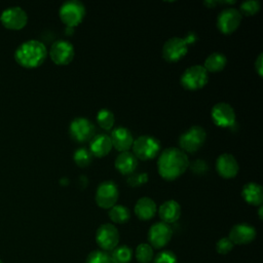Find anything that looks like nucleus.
I'll use <instances>...</instances> for the list:
<instances>
[{
	"label": "nucleus",
	"mask_w": 263,
	"mask_h": 263,
	"mask_svg": "<svg viewBox=\"0 0 263 263\" xmlns=\"http://www.w3.org/2000/svg\"><path fill=\"white\" fill-rule=\"evenodd\" d=\"M133 154L141 160H149L154 158L159 149L160 143L151 136H141L133 142Z\"/></svg>",
	"instance_id": "39448f33"
},
{
	"label": "nucleus",
	"mask_w": 263,
	"mask_h": 263,
	"mask_svg": "<svg viewBox=\"0 0 263 263\" xmlns=\"http://www.w3.org/2000/svg\"><path fill=\"white\" fill-rule=\"evenodd\" d=\"M91 153L85 148H79L74 152L73 158L75 163L80 167H85L91 162Z\"/></svg>",
	"instance_id": "c85d7f7f"
},
{
	"label": "nucleus",
	"mask_w": 263,
	"mask_h": 263,
	"mask_svg": "<svg viewBox=\"0 0 263 263\" xmlns=\"http://www.w3.org/2000/svg\"><path fill=\"white\" fill-rule=\"evenodd\" d=\"M153 263H178L176 255L171 251H162L156 255Z\"/></svg>",
	"instance_id": "473e14b6"
},
{
	"label": "nucleus",
	"mask_w": 263,
	"mask_h": 263,
	"mask_svg": "<svg viewBox=\"0 0 263 263\" xmlns=\"http://www.w3.org/2000/svg\"><path fill=\"white\" fill-rule=\"evenodd\" d=\"M153 256V249L149 243H140L136 249V258L140 263H149Z\"/></svg>",
	"instance_id": "cd10ccee"
},
{
	"label": "nucleus",
	"mask_w": 263,
	"mask_h": 263,
	"mask_svg": "<svg viewBox=\"0 0 263 263\" xmlns=\"http://www.w3.org/2000/svg\"><path fill=\"white\" fill-rule=\"evenodd\" d=\"M226 57L220 52L211 53L204 61L203 68L206 72H219L223 70L226 66Z\"/></svg>",
	"instance_id": "b1692460"
},
{
	"label": "nucleus",
	"mask_w": 263,
	"mask_h": 263,
	"mask_svg": "<svg viewBox=\"0 0 263 263\" xmlns=\"http://www.w3.org/2000/svg\"><path fill=\"white\" fill-rule=\"evenodd\" d=\"M189 166V159L179 148H166L158 157L157 170L161 178L173 181L185 173Z\"/></svg>",
	"instance_id": "f257e3e1"
},
{
	"label": "nucleus",
	"mask_w": 263,
	"mask_h": 263,
	"mask_svg": "<svg viewBox=\"0 0 263 263\" xmlns=\"http://www.w3.org/2000/svg\"><path fill=\"white\" fill-rule=\"evenodd\" d=\"M148 181L147 174H130V176L127 179L128 185L136 187L139 185H142Z\"/></svg>",
	"instance_id": "72a5a7b5"
},
{
	"label": "nucleus",
	"mask_w": 263,
	"mask_h": 263,
	"mask_svg": "<svg viewBox=\"0 0 263 263\" xmlns=\"http://www.w3.org/2000/svg\"><path fill=\"white\" fill-rule=\"evenodd\" d=\"M112 146L120 152L127 151L134 142L132 133L125 127H117L112 130L110 136Z\"/></svg>",
	"instance_id": "a211bd4d"
},
{
	"label": "nucleus",
	"mask_w": 263,
	"mask_h": 263,
	"mask_svg": "<svg viewBox=\"0 0 263 263\" xmlns=\"http://www.w3.org/2000/svg\"><path fill=\"white\" fill-rule=\"evenodd\" d=\"M74 46L67 40L54 41L49 49V57L57 65H68L74 59Z\"/></svg>",
	"instance_id": "9b49d317"
},
{
	"label": "nucleus",
	"mask_w": 263,
	"mask_h": 263,
	"mask_svg": "<svg viewBox=\"0 0 263 263\" xmlns=\"http://www.w3.org/2000/svg\"><path fill=\"white\" fill-rule=\"evenodd\" d=\"M258 214H259V218H260V219H262V205H260V208H259V212H258Z\"/></svg>",
	"instance_id": "e433bc0d"
},
{
	"label": "nucleus",
	"mask_w": 263,
	"mask_h": 263,
	"mask_svg": "<svg viewBox=\"0 0 263 263\" xmlns=\"http://www.w3.org/2000/svg\"><path fill=\"white\" fill-rule=\"evenodd\" d=\"M46 55L47 49L45 45L36 39L24 41L14 51L15 62L25 68H36L40 66Z\"/></svg>",
	"instance_id": "f03ea898"
},
{
	"label": "nucleus",
	"mask_w": 263,
	"mask_h": 263,
	"mask_svg": "<svg viewBox=\"0 0 263 263\" xmlns=\"http://www.w3.org/2000/svg\"><path fill=\"white\" fill-rule=\"evenodd\" d=\"M114 165L116 170L122 175H130L135 172L138 165V159L136 156L128 152H121L115 159Z\"/></svg>",
	"instance_id": "aec40b11"
},
{
	"label": "nucleus",
	"mask_w": 263,
	"mask_h": 263,
	"mask_svg": "<svg viewBox=\"0 0 263 263\" xmlns=\"http://www.w3.org/2000/svg\"><path fill=\"white\" fill-rule=\"evenodd\" d=\"M69 132L72 139L79 143H84L93 138L96 127L88 119L77 117L71 121Z\"/></svg>",
	"instance_id": "f8f14e48"
},
{
	"label": "nucleus",
	"mask_w": 263,
	"mask_h": 263,
	"mask_svg": "<svg viewBox=\"0 0 263 263\" xmlns=\"http://www.w3.org/2000/svg\"><path fill=\"white\" fill-rule=\"evenodd\" d=\"M110 258L112 263H128L132 259L133 252L127 246H119L112 250Z\"/></svg>",
	"instance_id": "a878e982"
},
{
	"label": "nucleus",
	"mask_w": 263,
	"mask_h": 263,
	"mask_svg": "<svg viewBox=\"0 0 263 263\" xmlns=\"http://www.w3.org/2000/svg\"><path fill=\"white\" fill-rule=\"evenodd\" d=\"M85 263H112V261L107 252L97 250L88 254Z\"/></svg>",
	"instance_id": "c756f323"
},
{
	"label": "nucleus",
	"mask_w": 263,
	"mask_h": 263,
	"mask_svg": "<svg viewBox=\"0 0 263 263\" xmlns=\"http://www.w3.org/2000/svg\"><path fill=\"white\" fill-rule=\"evenodd\" d=\"M114 121H115L114 115L108 109H102L97 114V122L103 129H106V130L111 129L112 126L114 125Z\"/></svg>",
	"instance_id": "bb28decb"
},
{
	"label": "nucleus",
	"mask_w": 263,
	"mask_h": 263,
	"mask_svg": "<svg viewBox=\"0 0 263 263\" xmlns=\"http://www.w3.org/2000/svg\"><path fill=\"white\" fill-rule=\"evenodd\" d=\"M208 72L201 65H194L187 68L180 78L182 86L188 90L202 88L208 83Z\"/></svg>",
	"instance_id": "20e7f679"
},
{
	"label": "nucleus",
	"mask_w": 263,
	"mask_h": 263,
	"mask_svg": "<svg viewBox=\"0 0 263 263\" xmlns=\"http://www.w3.org/2000/svg\"><path fill=\"white\" fill-rule=\"evenodd\" d=\"M158 215L162 222L174 223L181 216V206L176 200H166L159 206Z\"/></svg>",
	"instance_id": "412c9836"
},
{
	"label": "nucleus",
	"mask_w": 263,
	"mask_h": 263,
	"mask_svg": "<svg viewBox=\"0 0 263 263\" xmlns=\"http://www.w3.org/2000/svg\"><path fill=\"white\" fill-rule=\"evenodd\" d=\"M260 9V3L257 0H250V1H245L240 4L239 6V12L240 14H245L247 16L253 15L257 13Z\"/></svg>",
	"instance_id": "7c9ffc66"
},
{
	"label": "nucleus",
	"mask_w": 263,
	"mask_h": 263,
	"mask_svg": "<svg viewBox=\"0 0 263 263\" xmlns=\"http://www.w3.org/2000/svg\"><path fill=\"white\" fill-rule=\"evenodd\" d=\"M206 139L205 130L198 125H193L179 138V145L183 152L193 153L197 151Z\"/></svg>",
	"instance_id": "423d86ee"
},
{
	"label": "nucleus",
	"mask_w": 263,
	"mask_h": 263,
	"mask_svg": "<svg viewBox=\"0 0 263 263\" xmlns=\"http://www.w3.org/2000/svg\"><path fill=\"white\" fill-rule=\"evenodd\" d=\"M233 242L228 237L220 238L216 243V250L221 255H226L233 249Z\"/></svg>",
	"instance_id": "2f4dec72"
},
{
	"label": "nucleus",
	"mask_w": 263,
	"mask_h": 263,
	"mask_svg": "<svg viewBox=\"0 0 263 263\" xmlns=\"http://www.w3.org/2000/svg\"><path fill=\"white\" fill-rule=\"evenodd\" d=\"M112 148V142L110 136L106 134H99L93 137L89 144V152L96 157H104Z\"/></svg>",
	"instance_id": "6ab92c4d"
},
{
	"label": "nucleus",
	"mask_w": 263,
	"mask_h": 263,
	"mask_svg": "<svg viewBox=\"0 0 263 263\" xmlns=\"http://www.w3.org/2000/svg\"><path fill=\"white\" fill-rule=\"evenodd\" d=\"M109 218L112 222L117 224L125 223L130 218V212L129 210L121 204H115L113 205L109 211Z\"/></svg>",
	"instance_id": "393cba45"
},
{
	"label": "nucleus",
	"mask_w": 263,
	"mask_h": 263,
	"mask_svg": "<svg viewBox=\"0 0 263 263\" xmlns=\"http://www.w3.org/2000/svg\"><path fill=\"white\" fill-rule=\"evenodd\" d=\"M0 263H3V262H2V260H1V259H0Z\"/></svg>",
	"instance_id": "4c0bfd02"
},
{
	"label": "nucleus",
	"mask_w": 263,
	"mask_h": 263,
	"mask_svg": "<svg viewBox=\"0 0 263 263\" xmlns=\"http://www.w3.org/2000/svg\"><path fill=\"white\" fill-rule=\"evenodd\" d=\"M134 211L136 216L140 220H150L151 218L154 217L156 213V204L150 197L144 196L138 199V201L135 204Z\"/></svg>",
	"instance_id": "4be33fe9"
},
{
	"label": "nucleus",
	"mask_w": 263,
	"mask_h": 263,
	"mask_svg": "<svg viewBox=\"0 0 263 263\" xmlns=\"http://www.w3.org/2000/svg\"><path fill=\"white\" fill-rule=\"evenodd\" d=\"M194 40V35L191 33L186 38L172 37L165 41L162 46V58L170 63H175L181 60L188 51V43Z\"/></svg>",
	"instance_id": "7ed1b4c3"
},
{
	"label": "nucleus",
	"mask_w": 263,
	"mask_h": 263,
	"mask_svg": "<svg viewBox=\"0 0 263 263\" xmlns=\"http://www.w3.org/2000/svg\"><path fill=\"white\" fill-rule=\"evenodd\" d=\"M216 168L222 178L230 179L237 175L238 163L233 155L229 153H223L217 158Z\"/></svg>",
	"instance_id": "f3484780"
},
{
	"label": "nucleus",
	"mask_w": 263,
	"mask_h": 263,
	"mask_svg": "<svg viewBox=\"0 0 263 263\" xmlns=\"http://www.w3.org/2000/svg\"><path fill=\"white\" fill-rule=\"evenodd\" d=\"M173 235L171 226L164 222L154 223L148 231V241L152 248L161 249L167 245Z\"/></svg>",
	"instance_id": "ddd939ff"
},
{
	"label": "nucleus",
	"mask_w": 263,
	"mask_h": 263,
	"mask_svg": "<svg viewBox=\"0 0 263 263\" xmlns=\"http://www.w3.org/2000/svg\"><path fill=\"white\" fill-rule=\"evenodd\" d=\"M262 59H263V53H260L259 55H258V58H257V60H256V62H255V68H256V71H257V73L259 74V76L260 77H262V73H263V71H262V68H263V63H262Z\"/></svg>",
	"instance_id": "c9c22d12"
},
{
	"label": "nucleus",
	"mask_w": 263,
	"mask_h": 263,
	"mask_svg": "<svg viewBox=\"0 0 263 263\" xmlns=\"http://www.w3.org/2000/svg\"><path fill=\"white\" fill-rule=\"evenodd\" d=\"M241 196L246 202L252 205H261L263 202L262 187L256 183L250 182L243 185Z\"/></svg>",
	"instance_id": "5701e85b"
},
{
	"label": "nucleus",
	"mask_w": 263,
	"mask_h": 263,
	"mask_svg": "<svg viewBox=\"0 0 263 263\" xmlns=\"http://www.w3.org/2000/svg\"><path fill=\"white\" fill-rule=\"evenodd\" d=\"M256 237V229L249 224H236L230 231L228 238L233 245H247L253 241Z\"/></svg>",
	"instance_id": "dca6fc26"
},
{
	"label": "nucleus",
	"mask_w": 263,
	"mask_h": 263,
	"mask_svg": "<svg viewBox=\"0 0 263 263\" xmlns=\"http://www.w3.org/2000/svg\"><path fill=\"white\" fill-rule=\"evenodd\" d=\"M85 14L84 5L78 0H70L63 3L59 15L61 21L68 27H75L80 24Z\"/></svg>",
	"instance_id": "0eeeda50"
},
{
	"label": "nucleus",
	"mask_w": 263,
	"mask_h": 263,
	"mask_svg": "<svg viewBox=\"0 0 263 263\" xmlns=\"http://www.w3.org/2000/svg\"><path fill=\"white\" fill-rule=\"evenodd\" d=\"M96 241L103 251H112L119 242V232L117 228L110 223L102 224L97 229Z\"/></svg>",
	"instance_id": "1a4fd4ad"
},
{
	"label": "nucleus",
	"mask_w": 263,
	"mask_h": 263,
	"mask_svg": "<svg viewBox=\"0 0 263 263\" xmlns=\"http://www.w3.org/2000/svg\"><path fill=\"white\" fill-rule=\"evenodd\" d=\"M241 22L240 12L232 7L223 9L217 18V27L223 34H231L234 32Z\"/></svg>",
	"instance_id": "4468645a"
},
{
	"label": "nucleus",
	"mask_w": 263,
	"mask_h": 263,
	"mask_svg": "<svg viewBox=\"0 0 263 263\" xmlns=\"http://www.w3.org/2000/svg\"><path fill=\"white\" fill-rule=\"evenodd\" d=\"M214 123L221 127H228L235 122V113L233 108L227 103L216 104L211 111Z\"/></svg>",
	"instance_id": "2eb2a0df"
},
{
	"label": "nucleus",
	"mask_w": 263,
	"mask_h": 263,
	"mask_svg": "<svg viewBox=\"0 0 263 263\" xmlns=\"http://www.w3.org/2000/svg\"><path fill=\"white\" fill-rule=\"evenodd\" d=\"M1 24L10 30L23 29L28 23V14L21 6H9L0 14Z\"/></svg>",
	"instance_id": "6e6552de"
},
{
	"label": "nucleus",
	"mask_w": 263,
	"mask_h": 263,
	"mask_svg": "<svg viewBox=\"0 0 263 263\" xmlns=\"http://www.w3.org/2000/svg\"><path fill=\"white\" fill-rule=\"evenodd\" d=\"M117 185L112 181L102 182L96 191V202L102 209H111L118 199Z\"/></svg>",
	"instance_id": "9d476101"
},
{
	"label": "nucleus",
	"mask_w": 263,
	"mask_h": 263,
	"mask_svg": "<svg viewBox=\"0 0 263 263\" xmlns=\"http://www.w3.org/2000/svg\"><path fill=\"white\" fill-rule=\"evenodd\" d=\"M191 168L195 174H203L208 170V165L204 161L197 159L191 164Z\"/></svg>",
	"instance_id": "f704fd0d"
}]
</instances>
